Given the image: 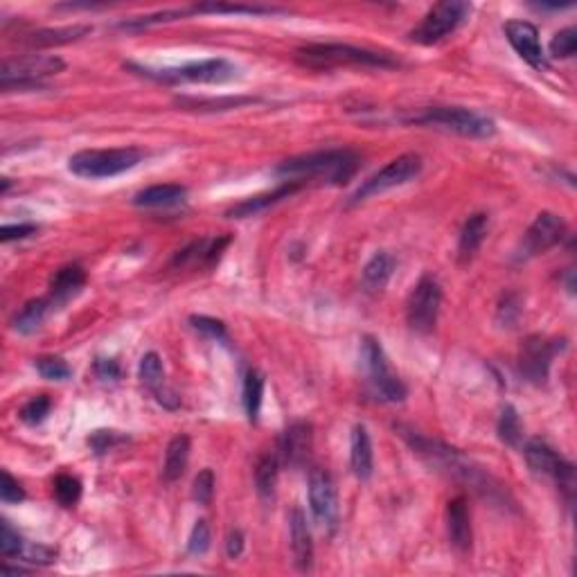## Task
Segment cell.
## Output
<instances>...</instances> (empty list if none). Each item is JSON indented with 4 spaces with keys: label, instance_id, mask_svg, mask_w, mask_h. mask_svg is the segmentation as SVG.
<instances>
[{
    "label": "cell",
    "instance_id": "obj_1",
    "mask_svg": "<svg viewBox=\"0 0 577 577\" xmlns=\"http://www.w3.org/2000/svg\"><path fill=\"white\" fill-rule=\"evenodd\" d=\"M397 431H400L401 438L410 444V449H413L417 456H422L431 467H435L438 472H444L447 476L469 485L476 494L487 499V501L499 503V506H503V503L512 506L510 499H507L506 487H503L497 478L490 476L485 469L478 467L465 453H460L458 449L447 447V444L438 442V440L425 438V435L404 429V426H397Z\"/></svg>",
    "mask_w": 577,
    "mask_h": 577
},
{
    "label": "cell",
    "instance_id": "obj_2",
    "mask_svg": "<svg viewBox=\"0 0 577 577\" xmlns=\"http://www.w3.org/2000/svg\"><path fill=\"white\" fill-rule=\"evenodd\" d=\"M359 165L361 158L352 149H325L280 162L276 174L296 183H302L305 178H320L332 185H345L359 172Z\"/></svg>",
    "mask_w": 577,
    "mask_h": 577
},
{
    "label": "cell",
    "instance_id": "obj_3",
    "mask_svg": "<svg viewBox=\"0 0 577 577\" xmlns=\"http://www.w3.org/2000/svg\"><path fill=\"white\" fill-rule=\"evenodd\" d=\"M298 62L314 70H332L339 66H366V68H395L397 62L391 54L375 50L354 48L348 44H311L296 53Z\"/></svg>",
    "mask_w": 577,
    "mask_h": 577
},
{
    "label": "cell",
    "instance_id": "obj_4",
    "mask_svg": "<svg viewBox=\"0 0 577 577\" xmlns=\"http://www.w3.org/2000/svg\"><path fill=\"white\" fill-rule=\"evenodd\" d=\"M404 122L438 127V129L453 131V134L465 136V138H490L497 131L490 118L472 109H463V106H431V109H422L420 113H413Z\"/></svg>",
    "mask_w": 577,
    "mask_h": 577
},
{
    "label": "cell",
    "instance_id": "obj_5",
    "mask_svg": "<svg viewBox=\"0 0 577 577\" xmlns=\"http://www.w3.org/2000/svg\"><path fill=\"white\" fill-rule=\"evenodd\" d=\"M143 161V152L136 147L120 149H87L70 156L68 168L72 174L84 178H111L134 169Z\"/></svg>",
    "mask_w": 577,
    "mask_h": 577
},
{
    "label": "cell",
    "instance_id": "obj_6",
    "mask_svg": "<svg viewBox=\"0 0 577 577\" xmlns=\"http://www.w3.org/2000/svg\"><path fill=\"white\" fill-rule=\"evenodd\" d=\"M63 70V62L53 54H28V57H7L0 68V87L3 91L12 88H38L44 79Z\"/></svg>",
    "mask_w": 577,
    "mask_h": 577
},
{
    "label": "cell",
    "instance_id": "obj_7",
    "mask_svg": "<svg viewBox=\"0 0 577 577\" xmlns=\"http://www.w3.org/2000/svg\"><path fill=\"white\" fill-rule=\"evenodd\" d=\"M131 68L143 72L144 77L165 81V84H221V81L237 77V66H233L226 59H203V62H190L177 68H162V70L138 66Z\"/></svg>",
    "mask_w": 577,
    "mask_h": 577
},
{
    "label": "cell",
    "instance_id": "obj_8",
    "mask_svg": "<svg viewBox=\"0 0 577 577\" xmlns=\"http://www.w3.org/2000/svg\"><path fill=\"white\" fill-rule=\"evenodd\" d=\"M469 12H472V5L469 3H460V0L438 3V5H433L426 12L422 23L410 32V38L422 45L440 44V41L451 37L467 21Z\"/></svg>",
    "mask_w": 577,
    "mask_h": 577
},
{
    "label": "cell",
    "instance_id": "obj_9",
    "mask_svg": "<svg viewBox=\"0 0 577 577\" xmlns=\"http://www.w3.org/2000/svg\"><path fill=\"white\" fill-rule=\"evenodd\" d=\"M361 359L367 370V379L373 383L375 395L383 401H391V404L404 401L406 386L401 383V379L397 377V375H392L391 367H388L386 354H383V348L379 345L377 339H373V336H366V339H363Z\"/></svg>",
    "mask_w": 577,
    "mask_h": 577
},
{
    "label": "cell",
    "instance_id": "obj_10",
    "mask_svg": "<svg viewBox=\"0 0 577 577\" xmlns=\"http://www.w3.org/2000/svg\"><path fill=\"white\" fill-rule=\"evenodd\" d=\"M422 172V158L417 153H401L395 161H391L383 169L363 181V185L354 192L352 203H361V201L370 199V196L383 194V192L392 190V187L406 185L408 181L420 177Z\"/></svg>",
    "mask_w": 577,
    "mask_h": 577
},
{
    "label": "cell",
    "instance_id": "obj_11",
    "mask_svg": "<svg viewBox=\"0 0 577 577\" xmlns=\"http://www.w3.org/2000/svg\"><path fill=\"white\" fill-rule=\"evenodd\" d=\"M440 302H442V289L438 280L431 276H425L410 292L408 302H406V320L413 332L429 334L431 329L438 323Z\"/></svg>",
    "mask_w": 577,
    "mask_h": 577
},
{
    "label": "cell",
    "instance_id": "obj_12",
    "mask_svg": "<svg viewBox=\"0 0 577 577\" xmlns=\"http://www.w3.org/2000/svg\"><path fill=\"white\" fill-rule=\"evenodd\" d=\"M523 456L528 460L530 469L541 476H550L559 485V490L566 491V497L573 499L575 490V467L568 460H564L553 447H548L541 440H530L523 447Z\"/></svg>",
    "mask_w": 577,
    "mask_h": 577
},
{
    "label": "cell",
    "instance_id": "obj_13",
    "mask_svg": "<svg viewBox=\"0 0 577 577\" xmlns=\"http://www.w3.org/2000/svg\"><path fill=\"white\" fill-rule=\"evenodd\" d=\"M562 350V341H548L544 336H530L525 339L519 354V370L530 383L541 386L546 383L550 373V363L555 354Z\"/></svg>",
    "mask_w": 577,
    "mask_h": 577
},
{
    "label": "cell",
    "instance_id": "obj_14",
    "mask_svg": "<svg viewBox=\"0 0 577 577\" xmlns=\"http://www.w3.org/2000/svg\"><path fill=\"white\" fill-rule=\"evenodd\" d=\"M309 506L316 521L327 532H334L339 523V499H336L334 481L320 467H314L309 472Z\"/></svg>",
    "mask_w": 577,
    "mask_h": 577
},
{
    "label": "cell",
    "instance_id": "obj_15",
    "mask_svg": "<svg viewBox=\"0 0 577 577\" xmlns=\"http://www.w3.org/2000/svg\"><path fill=\"white\" fill-rule=\"evenodd\" d=\"M564 237H566V224H564L562 217H557L555 212H541L525 233L519 258L528 260L534 258V255L546 253L553 246H557Z\"/></svg>",
    "mask_w": 577,
    "mask_h": 577
},
{
    "label": "cell",
    "instance_id": "obj_16",
    "mask_svg": "<svg viewBox=\"0 0 577 577\" xmlns=\"http://www.w3.org/2000/svg\"><path fill=\"white\" fill-rule=\"evenodd\" d=\"M506 37L512 48L516 50V54H519L525 63H530L534 70H548L550 63L544 48H541L540 29L534 28L532 23H528V21H507Z\"/></svg>",
    "mask_w": 577,
    "mask_h": 577
},
{
    "label": "cell",
    "instance_id": "obj_17",
    "mask_svg": "<svg viewBox=\"0 0 577 577\" xmlns=\"http://www.w3.org/2000/svg\"><path fill=\"white\" fill-rule=\"evenodd\" d=\"M311 447H314V433L307 422H293L284 429L277 447V458L284 460L289 467H302L309 460Z\"/></svg>",
    "mask_w": 577,
    "mask_h": 577
},
{
    "label": "cell",
    "instance_id": "obj_18",
    "mask_svg": "<svg viewBox=\"0 0 577 577\" xmlns=\"http://www.w3.org/2000/svg\"><path fill=\"white\" fill-rule=\"evenodd\" d=\"M301 187H302V183L286 181V183H282L280 187H276L273 192H264V194L249 196V199H243L242 203L235 205V208H230L228 217L230 219H249V217L260 215V212L268 210L271 205H277L280 201L293 196L298 190H301Z\"/></svg>",
    "mask_w": 577,
    "mask_h": 577
},
{
    "label": "cell",
    "instance_id": "obj_19",
    "mask_svg": "<svg viewBox=\"0 0 577 577\" xmlns=\"http://www.w3.org/2000/svg\"><path fill=\"white\" fill-rule=\"evenodd\" d=\"M447 532L453 548L458 553H469V548H472V519H469V507L465 497H456L449 501Z\"/></svg>",
    "mask_w": 577,
    "mask_h": 577
},
{
    "label": "cell",
    "instance_id": "obj_20",
    "mask_svg": "<svg viewBox=\"0 0 577 577\" xmlns=\"http://www.w3.org/2000/svg\"><path fill=\"white\" fill-rule=\"evenodd\" d=\"M289 534H292L293 564H296L298 571H309L311 564H314V541H311L307 516L301 507H293L292 515H289Z\"/></svg>",
    "mask_w": 577,
    "mask_h": 577
},
{
    "label": "cell",
    "instance_id": "obj_21",
    "mask_svg": "<svg viewBox=\"0 0 577 577\" xmlns=\"http://www.w3.org/2000/svg\"><path fill=\"white\" fill-rule=\"evenodd\" d=\"M350 463H352L354 476L367 481L373 476L375 456H373V442H370V433L363 425H357L352 429V438H350Z\"/></svg>",
    "mask_w": 577,
    "mask_h": 577
},
{
    "label": "cell",
    "instance_id": "obj_22",
    "mask_svg": "<svg viewBox=\"0 0 577 577\" xmlns=\"http://www.w3.org/2000/svg\"><path fill=\"white\" fill-rule=\"evenodd\" d=\"M487 230H490V217H487L485 212H476V215H472L467 221H465L458 239L460 262H469V260H474V255L478 253V249H481L482 242H485Z\"/></svg>",
    "mask_w": 577,
    "mask_h": 577
},
{
    "label": "cell",
    "instance_id": "obj_23",
    "mask_svg": "<svg viewBox=\"0 0 577 577\" xmlns=\"http://www.w3.org/2000/svg\"><path fill=\"white\" fill-rule=\"evenodd\" d=\"M91 32L88 25H72V28H57V29H37V32L25 34L21 38L29 48H53V45H63L77 41V38L87 37Z\"/></svg>",
    "mask_w": 577,
    "mask_h": 577
},
{
    "label": "cell",
    "instance_id": "obj_24",
    "mask_svg": "<svg viewBox=\"0 0 577 577\" xmlns=\"http://www.w3.org/2000/svg\"><path fill=\"white\" fill-rule=\"evenodd\" d=\"M87 284V273L77 264H68L62 267L53 277H50V293H53V302H66L75 293H79L81 286Z\"/></svg>",
    "mask_w": 577,
    "mask_h": 577
},
{
    "label": "cell",
    "instance_id": "obj_25",
    "mask_svg": "<svg viewBox=\"0 0 577 577\" xmlns=\"http://www.w3.org/2000/svg\"><path fill=\"white\" fill-rule=\"evenodd\" d=\"M187 190L177 183H165V185H152L147 190H140L134 196V205L138 208H172L185 199Z\"/></svg>",
    "mask_w": 577,
    "mask_h": 577
},
{
    "label": "cell",
    "instance_id": "obj_26",
    "mask_svg": "<svg viewBox=\"0 0 577 577\" xmlns=\"http://www.w3.org/2000/svg\"><path fill=\"white\" fill-rule=\"evenodd\" d=\"M187 460H190V438L187 435H177L168 444L165 451V465H162V478L168 482L178 481L185 474Z\"/></svg>",
    "mask_w": 577,
    "mask_h": 577
},
{
    "label": "cell",
    "instance_id": "obj_27",
    "mask_svg": "<svg viewBox=\"0 0 577 577\" xmlns=\"http://www.w3.org/2000/svg\"><path fill=\"white\" fill-rule=\"evenodd\" d=\"M53 298H37V301H29L19 314L14 316V329L19 334H34L44 320L48 318L50 309H53Z\"/></svg>",
    "mask_w": 577,
    "mask_h": 577
},
{
    "label": "cell",
    "instance_id": "obj_28",
    "mask_svg": "<svg viewBox=\"0 0 577 577\" xmlns=\"http://www.w3.org/2000/svg\"><path fill=\"white\" fill-rule=\"evenodd\" d=\"M277 474H280V458L276 453H267L262 456L255 467V485H258V494L262 499H273V491L277 485Z\"/></svg>",
    "mask_w": 577,
    "mask_h": 577
},
{
    "label": "cell",
    "instance_id": "obj_29",
    "mask_svg": "<svg viewBox=\"0 0 577 577\" xmlns=\"http://www.w3.org/2000/svg\"><path fill=\"white\" fill-rule=\"evenodd\" d=\"M392 268H395V260H392V255L388 253L373 255V260H370V262L366 264V268H363V284H366L367 289H383L386 282L391 280Z\"/></svg>",
    "mask_w": 577,
    "mask_h": 577
},
{
    "label": "cell",
    "instance_id": "obj_30",
    "mask_svg": "<svg viewBox=\"0 0 577 577\" xmlns=\"http://www.w3.org/2000/svg\"><path fill=\"white\" fill-rule=\"evenodd\" d=\"M264 397V377L260 370H249L246 379H243V408L251 422H258L260 408H262Z\"/></svg>",
    "mask_w": 577,
    "mask_h": 577
},
{
    "label": "cell",
    "instance_id": "obj_31",
    "mask_svg": "<svg viewBox=\"0 0 577 577\" xmlns=\"http://www.w3.org/2000/svg\"><path fill=\"white\" fill-rule=\"evenodd\" d=\"M140 382L152 392L165 386V370H162V361L156 352H147L140 359Z\"/></svg>",
    "mask_w": 577,
    "mask_h": 577
},
{
    "label": "cell",
    "instance_id": "obj_32",
    "mask_svg": "<svg viewBox=\"0 0 577 577\" xmlns=\"http://www.w3.org/2000/svg\"><path fill=\"white\" fill-rule=\"evenodd\" d=\"M499 438L506 444H510V447H519L521 444L523 429H521L519 413L515 410V406H506L501 410V417H499Z\"/></svg>",
    "mask_w": 577,
    "mask_h": 577
},
{
    "label": "cell",
    "instance_id": "obj_33",
    "mask_svg": "<svg viewBox=\"0 0 577 577\" xmlns=\"http://www.w3.org/2000/svg\"><path fill=\"white\" fill-rule=\"evenodd\" d=\"M187 14H192V10H165V12H158V14L136 16V19L120 23V29H127V32H140V29H144V28H152V25L183 19V16H187Z\"/></svg>",
    "mask_w": 577,
    "mask_h": 577
},
{
    "label": "cell",
    "instance_id": "obj_34",
    "mask_svg": "<svg viewBox=\"0 0 577 577\" xmlns=\"http://www.w3.org/2000/svg\"><path fill=\"white\" fill-rule=\"evenodd\" d=\"M54 499L63 507H72L81 499V482L70 474H59L54 478Z\"/></svg>",
    "mask_w": 577,
    "mask_h": 577
},
{
    "label": "cell",
    "instance_id": "obj_35",
    "mask_svg": "<svg viewBox=\"0 0 577 577\" xmlns=\"http://www.w3.org/2000/svg\"><path fill=\"white\" fill-rule=\"evenodd\" d=\"M192 12H215V14H277V7L262 5H226V3H205L192 7Z\"/></svg>",
    "mask_w": 577,
    "mask_h": 577
},
{
    "label": "cell",
    "instance_id": "obj_36",
    "mask_svg": "<svg viewBox=\"0 0 577 577\" xmlns=\"http://www.w3.org/2000/svg\"><path fill=\"white\" fill-rule=\"evenodd\" d=\"M34 366H37L38 375H41L44 379H50V382H66V379L72 375L70 366L59 357H41L37 359Z\"/></svg>",
    "mask_w": 577,
    "mask_h": 577
},
{
    "label": "cell",
    "instance_id": "obj_37",
    "mask_svg": "<svg viewBox=\"0 0 577 577\" xmlns=\"http://www.w3.org/2000/svg\"><path fill=\"white\" fill-rule=\"evenodd\" d=\"M50 408H53V401H50V397L38 395V397H34V400H29L28 404H25L23 408H21L19 416H21V420L25 422V425L37 426V425H41V422H44L45 417H48Z\"/></svg>",
    "mask_w": 577,
    "mask_h": 577
},
{
    "label": "cell",
    "instance_id": "obj_38",
    "mask_svg": "<svg viewBox=\"0 0 577 577\" xmlns=\"http://www.w3.org/2000/svg\"><path fill=\"white\" fill-rule=\"evenodd\" d=\"M577 50V29L566 28L557 32L550 41V57L555 59H571Z\"/></svg>",
    "mask_w": 577,
    "mask_h": 577
},
{
    "label": "cell",
    "instance_id": "obj_39",
    "mask_svg": "<svg viewBox=\"0 0 577 577\" xmlns=\"http://www.w3.org/2000/svg\"><path fill=\"white\" fill-rule=\"evenodd\" d=\"M25 540L16 532L10 525V521H3V530H0V555L5 559L21 557V550H23Z\"/></svg>",
    "mask_w": 577,
    "mask_h": 577
},
{
    "label": "cell",
    "instance_id": "obj_40",
    "mask_svg": "<svg viewBox=\"0 0 577 577\" xmlns=\"http://www.w3.org/2000/svg\"><path fill=\"white\" fill-rule=\"evenodd\" d=\"M212 494H215V474H212V469H203V472L196 474L194 482H192V499L199 506H208L212 501Z\"/></svg>",
    "mask_w": 577,
    "mask_h": 577
},
{
    "label": "cell",
    "instance_id": "obj_41",
    "mask_svg": "<svg viewBox=\"0 0 577 577\" xmlns=\"http://www.w3.org/2000/svg\"><path fill=\"white\" fill-rule=\"evenodd\" d=\"M208 548H210V525H208V521L199 519L192 528L190 540H187V550H190V555H203L208 553Z\"/></svg>",
    "mask_w": 577,
    "mask_h": 577
},
{
    "label": "cell",
    "instance_id": "obj_42",
    "mask_svg": "<svg viewBox=\"0 0 577 577\" xmlns=\"http://www.w3.org/2000/svg\"><path fill=\"white\" fill-rule=\"evenodd\" d=\"M127 435L118 433V431H95V433L88 438V444H91V449L95 453H106V451H113L115 447H120V444L127 442Z\"/></svg>",
    "mask_w": 577,
    "mask_h": 577
},
{
    "label": "cell",
    "instance_id": "obj_43",
    "mask_svg": "<svg viewBox=\"0 0 577 577\" xmlns=\"http://www.w3.org/2000/svg\"><path fill=\"white\" fill-rule=\"evenodd\" d=\"M19 559H23V562H29V564H41V566H48V564L57 562V550L50 548V546L28 544V541H25Z\"/></svg>",
    "mask_w": 577,
    "mask_h": 577
},
{
    "label": "cell",
    "instance_id": "obj_44",
    "mask_svg": "<svg viewBox=\"0 0 577 577\" xmlns=\"http://www.w3.org/2000/svg\"><path fill=\"white\" fill-rule=\"evenodd\" d=\"M190 323L199 334L215 341H226V325L221 320L210 318V316H192Z\"/></svg>",
    "mask_w": 577,
    "mask_h": 577
},
{
    "label": "cell",
    "instance_id": "obj_45",
    "mask_svg": "<svg viewBox=\"0 0 577 577\" xmlns=\"http://www.w3.org/2000/svg\"><path fill=\"white\" fill-rule=\"evenodd\" d=\"M0 499H3V503H19L25 499L23 487L19 485V481H16L10 472H3V482H0Z\"/></svg>",
    "mask_w": 577,
    "mask_h": 577
},
{
    "label": "cell",
    "instance_id": "obj_46",
    "mask_svg": "<svg viewBox=\"0 0 577 577\" xmlns=\"http://www.w3.org/2000/svg\"><path fill=\"white\" fill-rule=\"evenodd\" d=\"M34 233H37V226H34V224L5 226V228H3V233H0V242L10 243V242H14V239H25V237H29V235H34Z\"/></svg>",
    "mask_w": 577,
    "mask_h": 577
},
{
    "label": "cell",
    "instance_id": "obj_47",
    "mask_svg": "<svg viewBox=\"0 0 577 577\" xmlns=\"http://www.w3.org/2000/svg\"><path fill=\"white\" fill-rule=\"evenodd\" d=\"M95 373L97 377L109 382V379H118L120 377V366L111 359H97L95 361Z\"/></svg>",
    "mask_w": 577,
    "mask_h": 577
},
{
    "label": "cell",
    "instance_id": "obj_48",
    "mask_svg": "<svg viewBox=\"0 0 577 577\" xmlns=\"http://www.w3.org/2000/svg\"><path fill=\"white\" fill-rule=\"evenodd\" d=\"M226 553L230 559H237L243 553V534L242 530H233L226 540Z\"/></svg>",
    "mask_w": 577,
    "mask_h": 577
},
{
    "label": "cell",
    "instance_id": "obj_49",
    "mask_svg": "<svg viewBox=\"0 0 577 577\" xmlns=\"http://www.w3.org/2000/svg\"><path fill=\"white\" fill-rule=\"evenodd\" d=\"M3 573H7V575H25V568H21V566H10V564H5V566H3Z\"/></svg>",
    "mask_w": 577,
    "mask_h": 577
}]
</instances>
